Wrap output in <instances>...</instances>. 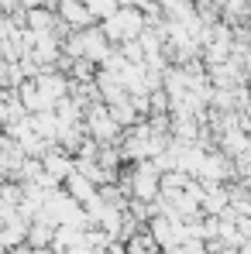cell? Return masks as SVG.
<instances>
[{"mask_svg": "<svg viewBox=\"0 0 251 254\" xmlns=\"http://www.w3.org/2000/svg\"><path fill=\"white\" fill-rule=\"evenodd\" d=\"M100 31L110 45H121V42H134L141 31H145V14L138 7H117L107 21H100Z\"/></svg>", "mask_w": 251, "mask_h": 254, "instance_id": "1", "label": "cell"}, {"mask_svg": "<svg viewBox=\"0 0 251 254\" xmlns=\"http://www.w3.org/2000/svg\"><path fill=\"white\" fill-rule=\"evenodd\" d=\"M83 130L96 144H117L121 141V127L114 124V117L107 114V103H89L83 110Z\"/></svg>", "mask_w": 251, "mask_h": 254, "instance_id": "2", "label": "cell"}, {"mask_svg": "<svg viewBox=\"0 0 251 254\" xmlns=\"http://www.w3.org/2000/svg\"><path fill=\"white\" fill-rule=\"evenodd\" d=\"M42 172L52 182H66L73 172H76V158L62 148H48V155H42Z\"/></svg>", "mask_w": 251, "mask_h": 254, "instance_id": "3", "label": "cell"}, {"mask_svg": "<svg viewBox=\"0 0 251 254\" xmlns=\"http://www.w3.org/2000/svg\"><path fill=\"white\" fill-rule=\"evenodd\" d=\"M55 17H59L66 28H73V31L96 24V21L89 17V10H86L83 0H55Z\"/></svg>", "mask_w": 251, "mask_h": 254, "instance_id": "4", "label": "cell"}, {"mask_svg": "<svg viewBox=\"0 0 251 254\" xmlns=\"http://www.w3.org/2000/svg\"><path fill=\"white\" fill-rule=\"evenodd\" d=\"M52 234H55V227H52L48 220H42V216H35V220L28 223V237H24V244L35 248V251H48Z\"/></svg>", "mask_w": 251, "mask_h": 254, "instance_id": "5", "label": "cell"}, {"mask_svg": "<svg viewBox=\"0 0 251 254\" xmlns=\"http://www.w3.org/2000/svg\"><path fill=\"white\" fill-rule=\"evenodd\" d=\"M107 114L114 117V124L121 127V130H127L131 124H138V121H141V117L134 114V107H131V100H127V96L114 100V103H107Z\"/></svg>", "mask_w": 251, "mask_h": 254, "instance_id": "6", "label": "cell"}, {"mask_svg": "<svg viewBox=\"0 0 251 254\" xmlns=\"http://www.w3.org/2000/svg\"><path fill=\"white\" fill-rule=\"evenodd\" d=\"M62 189H66V192H69V196H73L76 203H86V199H89V196L96 192V186H93V182H89L86 175H80V172H73V175H69V179L62 182Z\"/></svg>", "mask_w": 251, "mask_h": 254, "instance_id": "7", "label": "cell"}, {"mask_svg": "<svg viewBox=\"0 0 251 254\" xmlns=\"http://www.w3.org/2000/svg\"><path fill=\"white\" fill-rule=\"evenodd\" d=\"M66 76L69 79H76V83H93L96 79V65L89 62V59H69V69H66Z\"/></svg>", "mask_w": 251, "mask_h": 254, "instance_id": "8", "label": "cell"}, {"mask_svg": "<svg viewBox=\"0 0 251 254\" xmlns=\"http://www.w3.org/2000/svg\"><path fill=\"white\" fill-rule=\"evenodd\" d=\"M86 10H89V17L100 24V21H107L114 10H117V0H83Z\"/></svg>", "mask_w": 251, "mask_h": 254, "instance_id": "9", "label": "cell"}, {"mask_svg": "<svg viewBox=\"0 0 251 254\" xmlns=\"http://www.w3.org/2000/svg\"><path fill=\"white\" fill-rule=\"evenodd\" d=\"M114 48H117V52L124 55V59L131 62V65H141V62H145V52H141L138 38H134V42H121V45H114Z\"/></svg>", "mask_w": 251, "mask_h": 254, "instance_id": "10", "label": "cell"}, {"mask_svg": "<svg viewBox=\"0 0 251 254\" xmlns=\"http://www.w3.org/2000/svg\"><path fill=\"white\" fill-rule=\"evenodd\" d=\"M66 254H96V251H93V248H89L86 241H80V244H73V248H69Z\"/></svg>", "mask_w": 251, "mask_h": 254, "instance_id": "11", "label": "cell"}, {"mask_svg": "<svg viewBox=\"0 0 251 254\" xmlns=\"http://www.w3.org/2000/svg\"><path fill=\"white\" fill-rule=\"evenodd\" d=\"M217 254H238V251L234 248H224V251H217Z\"/></svg>", "mask_w": 251, "mask_h": 254, "instance_id": "12", "label": "cell"}]
</instances>
